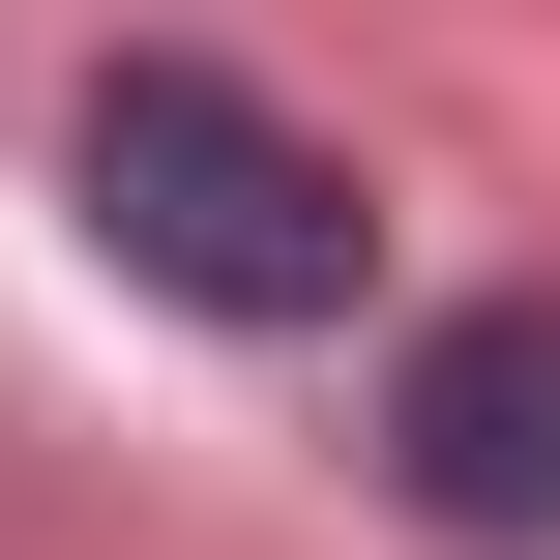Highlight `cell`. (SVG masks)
Here are the masks:
<instances>
[{
    "mask_svg": "<svg viewBox=\"0 0 560 560\" xmlns=\"http://www.w3.org/2000/svg\"><path fill=\"white\" fill-rule=\"evenodd\" d=\"M59 207H89V266H118V295H177V325H354V266H384L354 148H325V118H266L236 59H118V89H89V148H59Z\"/></svg>",
    "mask_w": 560,
    "mask_h": 560,
    "instance_id": "obj_1",
    "label": "cell"
},
{
    "mask_svg": "<svg viewBox=\"0 0 560 560\" xmlns=\"http://www.w3.org/2000/svg\"><path fill=\"white\" fill-rule=\"evenodd\" d=\"M384 472H413L472 560H560V295H472V325L384 354Z\"/></svg>",
    "mask_w": 560,
    "mask_h": 560,
    "instance_id": "obj_2",
    "label": "cell"
}]
</instances>
